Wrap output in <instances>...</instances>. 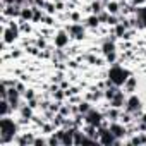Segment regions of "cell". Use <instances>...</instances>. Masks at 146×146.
I'll use <instances>...</instances> for the list:
<instances>
[{
	"label": "cell",
	"instance_id": "4",
	"mask_svg": "<svg viewBox=\"0 0 146 146\" xmlns=\"http://www.w3.org/2000/svg\"><path fill=\"white\" fill-rule=\"evenodd\" d=\"M102 119H103V115L100 113V112H96V110H90L86 115H84V120L88 122V124H91V125H96V127H100V124H102Z\"/></svg>",
	"mask_w": 146,
	"mask_h": 146
},
{
	"label": "cell",
	"instance_id": "25",
	"mask_svg": "<svg viewBox=\"0 0 146 146\" xmlns=\"http://www.w3.org/2000/svg\"><path fill=\"white\" fill-rule=\"evenodd\" d=\"M141 119H143V122H144V124H146V113H144V115H143V117H141Z\"/></svg>",
	"mask_w": 146,
	"mask_h": 146
},
{
	"label": "cell",
	"instance_id": "8",
	"mask_svg": "<svg viewBox=\"0 0 146 146\" xmlns=\"http://www.w3.org/2000/svg\"><path fill=\"white\" fill-rule=\"evenodd\" d=\"M124 103H125V96H124V93L119 90V91H117V95L110 100V105H112L113 108H120Z\"/></svg>",
	"mask_w": 146,
	"mask_h": 146
},
{
	"label": "cell",
	"instance_id": "19",
	"mask_svg": "<svg viewBox=\"0 0 146 146\" xmlns=\"http://www.w3.org/2000/svg\"><path fill=\"white\" fill-rule=\"evenodd\" d=\"M23 95H24V98H26V100H33V98H35V93H33V90H26Z\"/></svg>",
	"mask_w": 146,
	"mask_h": 146
},
{
	"label": "cell",
	"instance_id": "16",
	"mask_svg": "<svg viewBox=\"0 0 146 146\" xmlns=\"http://www.w3.org/2000/svg\"><path fill=\"white\" fill-rule=\"evenodd\" d=\"M90 110H91V107H90V103H88V102H84V103H81V105H79V112H81V113H84V115H86Z\"/></svg>",
	"mask_w": 146,
	"mask_h": 146
},
{
	"label": "cell",
	"instance_id": "24",
	"mask_svg": "<svg viewBox=\"0 0 146 146\" xmlns=\"http://www.w3.org/2000/svg\"><path fill=\"white\" fill-rule=\"evenodd\" d=\"M29 107L35 108V107H36V100H29Z\"/></svg>",
	"mask_w": 146,
	"mask_h": 146
},
{
	"label": "cell",
	"instance_id": "27",
	"mask_svg": "<svg viewBox=\"0 0 146 146\" xmlns=\"http://www.w3.org/2000/svg\"><path fill=\"white\" fill-rule=\"evenodd\" d=\"M143 23H144V28H146V19H143Z\"/></svg>",
	"mask_w": 146,
	"mask_h": 146
},
{
	"label": "cell",
	"instance_id": "1",
	"mask_svg": "<svg viewBox=\"0 0 146 146\" xmlns=\"http://www.w3.org/2000/svg\"><path fill=\"white\" fill-rule=\"evenodd\" d=\"M17 132V124L9 119L7 115L2 117V120H0V136H2V139H0V143H9V141H14V136Z\"/></svg>",
	"mask_w": 146,
	"mask_h": 146
},
{
	"label": "cell",
	"instance_id": "2",
	"mask_svg": "<svg viewBox=\"0 0 146 146\" xmlns=\"http://www.w3.org/2000/svg\"><path fill=\"white\" fill-rule=\"evenodd\" d=\"M108 79H110L115 86H122V84H125V81L129 79V72H127L122 65L113 64L112 69L108 70Z\"/></svg>",
	"mask_w": 146,
	"mask_h": 146
},
{
	"label": "cell",
	"instance_id": "10",
	"mask_svg": "<svg viewBox=\"0 0 146 146\" xmlns=\"http://www.w3.org/2000/svg\"><path fill=\"white\" fill-rule=\"evenodd\" d=\"M33 14H35V9H28V7H23V9H21V19H23V21L33 19Z\"/></svg>",
	"mask_w": 146,
	"mask_h": 146
},
{
	"label": "cell",
	"instance_id": "22",
	"mask_svg": "<svg viewBox=\"0 0 146 146\" xmlns=\"http://www.w3.org/2000/svg\"><path fill=\"white\" fill-rule=\"evenodd\" d=\"M45 7H46V9H48V12H50V14H52V12H53V11H55V9H53V5H52V4H45Z\"/></svg>",
	"mask_w": 146,
	"mask_h": 146
},
{
	"label": "cell",
	"instance_id": "5",
	"mask_svg": "<svg viewBox=\"0 0 146 146\" xmlns=\"http://www.w3.org/2000/svg\"><path fill=\"white\" fill-rule=\"evenodd\" d=\"M139 108H141V102H139V98H137L136 95H132V96L125 102V110H127L129 113H136V115H137Z\"/></svg>",
	"mask_w": 146,
	"mask_h": 146
},
{
	"label": "cell",
	"instance_id": "15",
	"mask_svg": "<svg viewBox=\"0 0 146 146\" xmlns=\"http://www.w3.org/2000/svg\"><path fill=\"white\" fill-rule=\"evenodd\" d=\"M100 24V17L95 14V16H91V17H88V26H91V28H96Z\"/></svg>",
	"mask_w": 146,
	"mask_h": 146
},
{
	"label": "cell",
	"instance_id": "13",
	"mask_svg": "<svg viewBox=\"0 0 146 146\" xmlns=\"http://www.w3.org/2000/svg\"><path fill=\"white\" fill-rule=\"evenodd\" d=\"M124 86H125V90H127L129 93H132V91H134V86H136V78H129Z\"/></svg>",
	"mask_w": 146,
	"mask_h": 146
},
{
	"label": "cell",
	"instance_id": "17",
	"mask_svg": "<svg viewBox=\"0 0 146 146\" xmlns=\"http://www.w3.org/2000/svg\"><path fill=\"white\" fill-rule=\"evenodd\" d=\"M91 9H93L95 14H100V11H102V4H100V2H95V4L91 5Z\"/></svg>",
	"mask_w": 146,
	"mask_h": 146
},
{
	"label": "cell",
	"instance_id": "14",
	"mask_svg": "<svg viewBox=\"0 0 146 146\" xmlns=\"http://www.w3.org/2000/svg\"><path fill=\"white\" fill-rule=\"evenodd\" d=\"M117 11H119V4H117V2H108V4H107V12L117 14Z\"/></svg>",
	"mask_w": 146,
	"mask_h": 146
},
{
	"label": "cell",
	"instance_id": "18",
	"mask_svg": "<svg viewBox=\"0 0 146 146\" xmlns=\"http://www.w3.org/2000/svg\"><path fill=\"white\" fill-rule=\"evenodd\" d=\"M35 9V14H33V21H40L41 19V12H40V9L38 7H33Z\"/></svg>",
	"mask_w": 146,
	"mask_h": 146
},
{
	"label": "cell",
	"instance_id": "23",
	"mask_svg": "<svg viewBox=\"0 0 146 146\" xmlns=\"http://www.w3.org/2000/svg\"><path fill=\"white\" fill-rule=\"evenodd\" d=\"M60 113H62V115H67V113H69V108L62 107V108H60Z\"/></svg>",
	"mask_w": 146,
	"mask_h": 146
},
{
	"label": "cell",
	"instance_id": "9",
	"mask_svg": "<svg viewBox=\"0 0 146 146\" xmlns=\"http://www.w3.org/2000/svg\"><path fill=\"white\" fill-rule=\"evenodd\" d=\"M110 131L113 132V136L119 139V137H124L125 136V127L124 125H120V124H117V122H113V124H110Z\"/></svg>",
	"mask_w": 146,
	"mask_h": 146
},
{
	"label": "cell",
	"instance_id": "21",
	"mask_svg": "<svg viewBox=\"0 0 146 146\" xmlns=\"http://www.w3.org/2000/svg\"><path fill=\"white\" fill-rule=\"evenodd\" d=\"M98 17H100V21H108V17H110V16H108L107 12H103V14H100Z\"/></svg>",
	"mask_w": 146,
	"mask_h": 146
},
{
	"label": "cell",
	"instance_id": "6",
	"mask_svg": "<svg viewBox=\"0 0 146 146\" xmlns=\"http://www.w3.org/2000/svg\"><path fill=\"white\" fill-rule=\"evenodd\" d=\"M69 35L76 40H81V38H84V28L81 24H72V26H69Z\"/></svg>",
	"mask_w": 146,
	"mask_h": 146
},
{
	"label": "cell",
	"instance_id": "12",
	"mask_svg": "<svg viewBox=\"0 0 146 146\" xmlns=\"http://www.w3.org/2000/svg\"><path fill=\"white\" fill-rule=\"evenodd\" d=\"M113 52H115V45H113V41L107 40V41L103 43V53L108 55V53H113Z\"/></svg>",
	"mask_w": 146,
	"mask_h": 146
},
{
	"label": "cell",
	"instance_id": "7",
	"mask_svg": "<svg viewBox=\"0 0 146 146\" xmlns=\"http://www.w3.org/2000/svg\"><path fill=\"white\" fill-rule=\"evenodd\" d=\"M55 46L57 48H64V46H67L69 45V35L67 33H64V31H60L57 36H55Z\"/></svg>",
	"mask_w": 146,
	"mask_h": 146
},
{
	"label": "cell",
	"instance_id": "3",
	"mask_svg": "<svg viewBox=\"0 0 146 146\" xmlns=\"http://www.w3.org/2000/svg\"><path fill=\"white\" fill-rule=\"evenodd\" d=\"M19 35V28L16 23H11L9 26H4V43H12Z\"/></svg>",
	"mask_w": 146,
	"mask_h": 146
},
{
	"label": "cell",
	"instance_id": "26",
	"mask_svg": "<svg viewBox=\"0 0 146 146\" xmlns=\"http://www.w3.org/2000/svg\"><path fill=\"white\" fill-rule=\"evenodd\" d=\"M136 2H137V4H141V2H144V0H136Z\"/></svg>",
	"mask_w": 146,
	"mask_h": 146
},
{
	"label": "cell",
	"instance_id": "11",
	"mask_svg": "<svg viewBox=\"0 0 146 146\" xmlns=\"http://www.w3.org/2000/svg\"><path fill=\"white\" fill-rule=\"evenodd\" d=\"M19 110H21V115H23V119H24V120L33 117V112H31L33 108H31L29 105H21V108H19Z\"/></svg>",
	"mask_w": 146,
	"mask_h": 146
},
{
	"label": "cell",
	"instance_id": "20",
	"mask_svg": "<svg viewBox=\"0 0 146 146\" xmlns=\"http://www.w3.org/2000/svg\"><path fill=\"white\" fill-rule=\"evenodd\" d=\"M107 23H108V24H112V26H115V24H117V17H115V16H110Z\"/></svg>",
	"mask_w": 146,
	"mask_h": 146
}]
</instances>
